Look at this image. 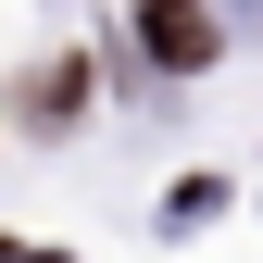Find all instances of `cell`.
Here are the masks:
<instances>
[{
  "instance_id": "2",
  "label": "cell",
  "mask_w": 263,
  "mask_h": 263,
  "mask_svg": "<svg viewBox=\"0 0 263 263\" xmlns=\"http://www.w3.org/2000/svg\"><path fill=\"white\" fill-rule=\"evenodd\" d=\"M76 88H88V63H50V76H38V125H63V113H76Z\"/></svg>"
},
{
  "instance_id": "1",
  "label": "cell",
  "mask_w": 263,
  "mask_h": 263,
  "mask_svg": "<svg viewBox=\"0 0 263 263\" xmlns=\"http://www.w3.org/2000/svg\"><path fill=\"white\" fill-rule=\"evenodd\" d=\"M138 38H151L163 76H201V63H213V13H201V0H151V13H138Z\"/></svg>"
}]
</instances>
